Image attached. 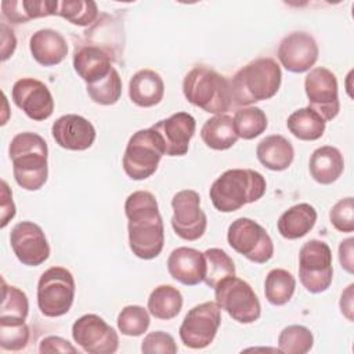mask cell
Masks as SVG:
<instances>
[{"label": "cell", "mask_w": 354, "mask_h": 354, "mask_svg": "<svg viewBox=\"0 0 354 354\" xmlns=\"http://www.w3.org/2000/svg\"><path fill=\"white\" fill-rule=\"evenodd\" d=\"M124 213L133 254L142 260L158 257L165 245V228L155 195L134 191L124 202Z\"/></svg>", "instance_id": "6da1fadb"}, {"label": "cell", "mask_w": 354, "mask_h": 354, "mask_svg": "<svg viewBox=\"0 0 354 354\" xmlns=\"http://www.w3.org/2000/svg\"><path fill=\"white\" fill-rule=\"evenodd\" d=\"M17 184L26 191L40 189L48 177V148L44 138L32 131L14 136L8 147Z\"/></svg>", "instance_id": "7a4b0ae2"}, {"label": "cell", "mask_w": 354, "mask_h": 354, "mask_svg": "<svg viewBox=\"0 0 354 354\" xmlns=\"http://www.w3.org/2000/svg\"><path fill=\"white\" fill-rule=\"evenodd\" d=\"M267 183L261 173L252 169H230L212 184L209 196L221 213H231L259 201L266 194Z\"/></svg>", "instance_id": "3957f363"}, {"label": "cell", "mask_w": 354, "mask_h": 354, "mask_svg": "<svg viewBox=\"0 0 354 354\" xmlns=\"http://www.w3.org/2000/svg\"><path fill=\"white\" fill-rule=\"evenodd\" d=\"M281 82V66L274 58H256L242 66L230 82L234 104L246 106L268 100L278 93Z\"/></svg>", "instance_id": "277c9868"}, {"label": "cell", "mask_w": 354, "mask_h": 354, "mask_svg": "<svg viewBox=\"0 0 354 354\" xmlns=\"http://www.w3.org/2000/svg\"><path fill=\"white\" fill-rule=\"evenodd\" d=\"M183 93L188 102L214 115H224L232 102L230 80L205 65L194 66L184 76Z\"/></svg>", "instance_id": "5b68a950"}, {"label": "cell", "mask_w": 354, "mask_h": 354, "mask_svg": "<svg viewBox=\"0 0 354 354\" xmlns=\"http://www.w3.org/2000/svg\"><path fill=\"white\" fill-rule=\"evenodd\" d=\"M163 155L165 151L159 134L152 127L141 129L130 137L123 153L122 166L131 180L141 181L158 170Z\"/></svg>", "instance_id": "8992f818"}, {"label": "cell", "mask_w": 354, "mask_h": 354, "mask_svg": "<svg viewBox=\"0 0 354 354\" xmlns=\"http://www.w3.org/2000/svg\"><path fill=\"white\" fill-rule=\"evenodd\" d=\"M75 279L64 267H50L37 282V306L43 315L57 318L65 315L75 299Z\"/></svg>", "instance_id": "52a82bcc"}, {"label": "cell", "mask_w": 354, "mask_h": 354, "mask_svg": "<svg viewBox=\"0 0 354 354\" xmlns=\"http://www.w3.org/2000/svg\"><path fill=\"white\" fill-rule=\"evenodd\" d=\"M214 297L220 310L239 324H253L261 315V304L253 288L235 275L216 285Z\"/></svg>", "instance_id": "ba28073f"}, {"label": "cell", "mask_w": 354, "mask_h": 354, "mask_svg": "<svg viewBox=\"0 0 354 354\" xmlns=\"http://www.w3.org/2000/svg\"><path fill=\"white\" fill-rule=\"evenodd\" d=\"M299 279L310 293L325 292L333 279L332 250L324 241L310 239L299 252Z\"/></svg>", "instance_id": "9c48e42d"}, {"label": "cell", "mask_w": 354, "mask_h": 354, "mask_svg": "<svg viewBox=\"0 0 354 354\" xmlns=\"http://www.w3.org/2000/svg\"><path fill=\"white\" fill-rule=\"evenodd\" d=\"M230 246L248 260L264 264L274 256V243L266 228L249 217L234 220L227 231Z\"/></svg>", "instance_id": "30bf717a"}, {"label": "cell", "mask_w": 354, "mask_h": 354, "mask_svg": "<svg viewBox=\"0 0 354 354\" xmlns=\"http://www.w3.org/2000/svg\"><path fill=\"white\" fill-rule=\"evenodd\" d=\"M221 324V310L216 301H205L192 307L180 325V339L185 347L201 350L216 337Z\"/></svg>", "instance_id": "8fae6325"}, {"label": "cell", "mask_w": 354, "mask_h": 354, "mask_svg": "<svg viewBox=\"0 0 354 354\" xmlns=\"http://www.w3.org/2000/svg\"><path fill=\"white\" fill-rule=\"evenodd\" d=\"M171 227L184 241L199 239L207 227V217L201 209V196L194 189H181L171 199Z\"/></svg>", "instance_id": "7c38bea8"}, {"label": "cell", "mask_w": 354, "mask_h": 354, "mask_svg": "<svg viewBox=\"0 0 354 354\" xmlns=\"http://www.w3.org/2000/svg\"><path fill=\"white\" fill-rule=\"evenodd\" d=\"M304 90L308 106L328 122L337 116L340 111L336 75L324 66L313 68L304 79Z\"/></svg>", "instance_id": "4fadbf2b"}, {"label": "cell", "mask_w": 354, "mask_h": 354, "mask_svg": "<svg viewBox=\"0 0 354 354\" xmlns=\"http://www.w3.org/2000/svg\"><path fill=\"white\" fill-rule=\"evenodd\" d=\"M72 337L90 354H112L119 347L116 330L97 314H84L72 325Z\"/></svg>", "instance_id": "5bb4252c"}, {"label": "cell", "mask_w": 354, "mask_h": 354, "mask_svg": "<svg viewBox=\"0 0 354 354\" xmlns=\"http://www.w3.org/2000/svg\"><path fill=\"white\" fill-rule=\"evenodd\" d=\"M10 245L14 254L24 266L37 267L50 256V245L44 231L32 221H21L12 227Z\"/></svg>", "instance_id": "9a60e30c"}, {"label": "cell", "mask_w": 354, "mask_h": 354, "mask_svg": "<svg viewBox=\"0 0 354 354\" xmlns=\"http://www.w3.org/2000/svg\"><path fill=\"white\" fill-rule=\"evenodd\" d=\"M11 98L32 120H46L54 112V98L48 87L33 77H22L12 86Z\"/></svg>", "instance_id": "2e32d148"}, {"label": "cell", "mask_w": 354, "mask_h": 354, "mask_svg": "<svg viewBox=\"0 0 354 354\" xmlns=\"http://www.w3.org/2000/svg\"><path fill=\"white\" fill-rule=\"evenodd\" d=\"M318 44L307 32H292L285 36L278 47V59L282 66L293 73L310 71L318 59Z\"/></svg>", "instance_id": "e0dca14e"}, {"label": "cell", "mask_w": 354, "mask_h": 354, "mask_svg": "<svg viewBox=\"0 0 354 354\" xmlns=\"http://www.w3.org/2000/svg\"><path fill=\"white\" fill-rule=\"evenodd\" d=\"M160 137L165 155L184 156L195 134L196 122L188 112H177L151 126Z\"/></svg>", "instance_id": "ac0fdd59"}, {"label": "cell", "mask_w": 354, "mask_h": 354, "mask_svg": "<svg viewBox=\"0 0 354 354\" xmlns=\"http://www.w3.org/2000/svg\"><path fill=\"white\" fill-rule=\"evenodd\" d=\"M51 134L55 142L68 151H86L97 137L93 123L75 113H68L58 118L51 126Z\"/></svg>", "instance_id": "d6986e66"}, {"label": "cell", "mask_w": 354, "mask_h": 354, "mask_svg": "<svg viewBox=\"0 0 354 354\" xmlns=\"http://www.w3.org/2000/svg\"><path fill=\"white\" fill-rule=\"evenodd\" d=\"M167 271L177 282L187 286H195L203 282L205 256L198 249L180 246L169 254Z\"/></svg>", "instance_id": "ffe728a7"}, {"label": "cell", "mask_w": 354, "mask_h": 354, "mask_svg": "<svg viewBox=\"0 0 354 354\" xmlns=\"http://www.w3.org/2000/svg\"><path fill=\"white\" fill-rule=\"evenodd\" d=\"M29 48L33 59L43 66L61 64L68 54L65 37L54 29H40L30 36Z\"/></svg>", "instance_id": "44dd1931"}, {"label": "cell", "mask_w": 354, "mask_h": 354, "mask_svg": "<svg viewBox=\"0 0 354 354\" xmlns=\"http://www.w3.org/2000/svg\"><path fill=\"white\" fill-rule=\"evenodd\" d=\"M165 95V83L160 75L152 69L136 72L129 82V97L141 108L158 105Z\"/></svg>", "instance_id": "7402d4cb"}, {"label": "cell", "mask_w": 354, "mask_h": 354, "mask_svg": "<svg viewBox=\"0 0 354 354\" xmlns=\"http://www.w3.org/2000/svg\"><path fill=\"white\" fill-rule=\"evenodd\" d=\"M112 68L109 54L100 47L84 46L73 54V69L86 84L104 79Z\"/></svg>", "instance_id": "603a6c76"}, {"label": "cell", "mask_w": 354, "mask_h": 354, "mask_svg": "<svg viewBox=\"0 0 354 354\" xmlns=\"http://www.w3.org/2000/svg\"><path fill=\"white\" fill-rule=\"evenodd\" d=\"M256 156L268 170L282 171L292 165L295 159V148L283 136L271 134L257 144Z\"/></svg>", "instance_id": "cb8c5ba5"}, {"label": "cell", "mask_w": 354, "mask_h": 354, "mask_svg": "<svg viewBox=\"0 0 354 354\" xmlns=\"http://www.w3.org/2000/svg\"><path fill=\"white\" fill-rule=\"evenodd\" d=\"M308 170L311 177L317 183L322 185H329L335 183L344 170L343 155L336 147H319L311 153Z\"/></svg>", "instance_id": "d4e9b609"}, {"label": "cell", "mask_w": 354, "mask_h": 354, "mask_svg": "<svg viewBox=\"0 0 354 354\" xmlns=\"http://www.w3.org/2000/svg\"><path fill=\"white\" fill-rule=\"evenodd\" d=\"M317 223V210L310 203H297L285 210L277 223L278 232L285 239H299L307 235Z\"/></svg>", "instance_id": "484cf974"}, {"label": "cell", "mask_w": 354, "mask_h": 354, "mask_svg": "<svg viewBox=\"0 0 354 354\" xmlns=\"http://www.w3.org/2000/svg\"><path fill=\"white\" fill-rule=\"evenodd\" d=\"M55 0H11L1 1V12L12 24H24L35 18L57 15Z\"/></svg>", "instance_id": "4316f807"}, {"label": "cell", "mask_w": 354, "mask_h": 354, "mask_svg": "<svg viewBox=\"0 0 354 354\" xmlns=\"http://www.w3.org/2000/svg\"><path fill=\"white\" fill-rule=\"evenodd\" d=\"M201 138L206 147L214 151L231 148L238 141L232 118L228 115H216L207 119L201 129Z\"/></svg>", "instance_id": "83f0119b"}, {"label": "cell", "mask_w": 354, "mask_h": 354, "mask_svg": "<svg viewBox=\"0 0 354 354\" xmlns=\"http://www.w3.org/2000/svg\"><path fill=\"white\" fill-rule=\"evenodd\" d=\"M183 308V295L173 285L156 286L148 297V311L158 319H173Z\"/></svg>", "instance_id": "f1b7e54d"}, {"label": "cell", "mask_w": 354, "mask_h": 354, "mask_svg": "<svg viewBox=\"0 0 354 354\" xmlns=\"http://www.w3.org/2000/svg\"><path fill=\"white\" fill-rule=\"evenodd\" d=\"M289 131L299 140L315 141L322 137L326 122L310 106L292 112L286 120Z\"/></svg>", "instance_id": "f546056e"}, {"label": "cell", "mask_w": 354, "mask_h": 354, "mask_svg": "<svg viewBox=\"0 0 354 354\" xmlns=\"http://www.w3.org/2000/svg\"><path fill=\"white\" fill-rule=\"evenodd\" d=\"M296 289V279L288 270L274 268L264 281V295L268 303L272 306L286 304Z\"/></svg>", "instance_id": "4dcf8cb0"}, {"label": "cell", "mask_w": 354, "mask_h": 354, "mask_svg": "<svg viewBox=\"0 0 354 354\" xmlns=\"http://www.w3.org/2000/svg\"><path fill=\"white\" fill-rule=\"evenodd\" d=\"M205 256V277L203 282L209 288H216V285L235 275L234 260L220 248H210L203 252Z\"/></svg>", "instance_id": "1f68e13d"}, {"label": "cell", "mask_w": 354, "mask_h": 354, "mask_svg": "<svg viewBox=\"0 0 354 354\" xmlns=\"http://www.w3.org/2000/svg\"><path fill=\"white\" fill-rule=\"evenodd\" d=\"M232 120L238 138L243 140H253L259 137L268 126L267 115L259 106H246L238 109Z\"/></svg>", "instance_id": "d6a6232c"}, {"label": "cell", "mask_w": 354, "mask_h": 354, "mask_svg": "<svg viewBox=\"0 0 354 354\" xmlns=\"http://www.w3.org/2000/svg\"><path fill=\"white\" fill-rule=\"evenodd\" d=\"M313 344L314 336L304 325L285 326L278 336V351L285 354H306Z\"/></svg>", "instance_id": "836d02e7"}, {"label": "cell", "mask_w": 354, "mask_h": 354, "mask_svg": "<svg viewBox=\"0 0 354 354\" xmlns=\"http://www.w3.org/2000/svg\"><path fill=\"white\" fill-rule=\"evenodd\" d=\"M29 313V301L24 290L7 285L3 279V299L0 307V321H25Z\"/></svg>", "instance_id": "e575fe53"}, {"label": "cell", "mask_w": 354, "mask_h": 354, "mask_svg": "<svg viewBox=\"0 0 354 354\" xmlns=\"http://www.w3.org/2000/svg\"><path fill=\"white\" fill-rule=\"evenodd\" d=\"M88 97L100 105H113L119 101L122 95V79L119 72L112 68V71L101 80L87 84Z\"/></svg>", "instance_id": "d590c367"}, {"label": "cell", "mask_w": 354, "mask_h": 354, "mask_svg": "<svg viewBox=\"0 0 354 354\" xmlns=\"http://www.w3.org/2000/svg\"><path fill=\"white\" fill-rule=\"evenodd\" d=\"M57 15L65 18L73 25L87 26L94 22L98 15L97 3L93 0H64L58 1Z\"/></svg>", "instance_id": "8d00e7d4"}, {"label": "cell", "mask_w": 354, "mask_h": 354, "mask_svg": "<svg viewBox=\"0 0 354 354\" xmlns=\"http://www.w3.org/2000/svg\"><path fill=\"white\" fill-rule=\"evenodd\" d=\"M118 329L124 336H141L149 328V313L141 306H126L118 315Z\"/></svg>", "instance_id": "74e56055"}, {"label": "cell", "mask_w": 354, "mask_h": 354, "mask_svg": "<svg viewBox=\"0 0 354 354\" xmlns=\"http://www.w3.org/2000/svg\"><path fill=\"white\" fill-rule=\"evenodd\" d=\"M29 342V326L25 321H0V347L19 351Z\"/></svg>", "instance_id": "f35d334b"}, {"label": "cell", "mask_w": 354, "mask_h": 354, "mask_svg": "<svg viewBox=\"0 0 354 354\" xmlns=\"http://www.w3.org/2000/svg\"><path fill=\"white\" fill-rule=\"evenodd\" d=\"M330 224L340 232L354 231V199L346 196L337 201L329 212Z\"/></svg>", "instance_id": "ab89813d"}, {"label": "cell", "mask_w": 354, "mask_h": 354, "mask_svg": "<svg viewBox=\"0 0 354 354\" xmlns=\"http://www.w3.org/2000/svg\"><path fill=\"white\" fill-rule=\"evenodd\" d=\"M141 351L145 354H153V353L174 354L177 353V344L171 335L163 330H155V332H149L144 337L141 343Z\"/></svg>", "instance_id": "60d3db41"}, {"label": "cell", "mask_w": 354, "mask_h": 354, "mask_svg": "<svg viewBox=\"0 0 354 354\" xmlns=\"http://www.w3.org/2000/svg\"><path fill=\"white\" fill-rule=\"evenodd\" d=\"M39 353H72L76 354L77 350L64 337L59 336H47L41 339L39 344Z\"/></svg>", "instance_id": "b9f144b4"}, {"label": "cell", "mask_w": 354, "mask_h": 354, "mask_svg": "<svg viewBox=\"0 0 354 354\" xmlns=\"http://www.w3.org/2000/svg\"><path fill=\"white\" fill-rule=\"evenodd\" d=\"M15 216V205L12 202V194L4 180H1V223L0 227L4 228L10 220Z\"/></svg>", "instance_id": "7bdbcfd3"}, {"label": "cell", "mask_w": 354, "mask_h": 354, "mask_svg": "<svg viewBox=\"0 0 354 354\" xmlns=\"http://www.w3.org/2000/svg\"><path fill=\"white\" fill-rule=\"evenodd\" d=\"M353 245H354V239H353V238H347V239L342 241L340 245H339V261H340L342 267H343L348 274H353V272H354Z\"/></svg>", "instance_id": "ee69618b"}, {"label": "cell", "mask_w": 354, "mask_h": 354, "mask_svg": "<svg viewBox=\"0 0 354 354\" xmlns=\"http://www.w3.org/2000/svg\"><path fill=\"white\" fill-rule=\"evenodd\" d=\"M1 28V61H7L15 51L17 39L14 32L3 22Z\"/></svg>", "instance_id": "f6af8a7d"}, {"label": "cell", "mask_w": 354, "mask_h": 354, "mask_svg": "<svg viewBox=\"0 0 354 354\" xmlns=\"http://www.w3.org/2000/svg\"><path fill=\"white\" fill-rule=\"evenodd\" d=\"M353 288L354 285L350 283L346 290L342 293V297H340V311L342 314L348 319V321H353Z\"/></svg>", "instance_id": "bcb514c9"}]
</instances>
